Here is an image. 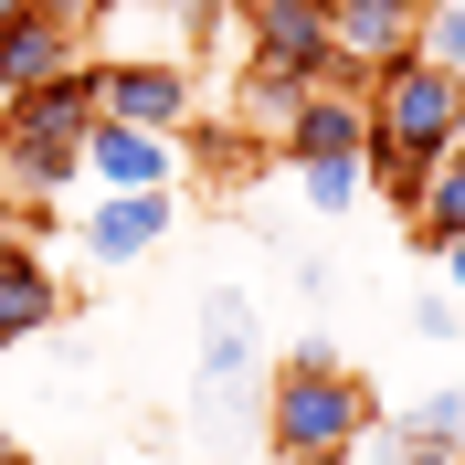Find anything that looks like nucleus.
I'll return each mask as SVG.
<instances>
[{
	"instance_id": "18",
	"label": "nucleus",
	"mask_w": 465,
	"mask_h": 465,
	"mask_svg": "<svg viewBox=\"0 0 465 465\" xmlns=\"http://www.w3.org/2000/svg\"><path fill=\"white\" fill-rule=\"evenodd\" d=\"M22 243H32V212H22V202H0V254H22Z\"/></svg>"
},
{
	"instance_id": "17",
	"label": "nucleus",
	"mask_w": 465,
	"mask_h": 465,
	"mask_svg": "<svg viewBox=\"0 0 465 465\" xmlns=\"http://www.w3.org/2000/svg\"><path fill=\"white\" fill-rule=\"evenodd\" d=\"M455 328H465V296H444V286H434V296H412V339H434V349H444Z\"/></svg>"
},
{
	"instance_id": "21",
	"label": "nucleus",
	"mask_w": 465,
	"mask_h": 465,
	"mask_svg": "<svg viewBox=\"0 0 465 465\" xmlns=\"http://www.w3.org/2000/svg\"><path fill=\"white\" fill-rule=\"evenodd\" d=\"M0 465H32V455H22V444H11V455H0Z\"/></svg>"
},
{
	"instance_id": "2",
	"label": "nucleus",
	"mask_w": 465,
	"mask_h": 465,
	"mask_svg": "<svg viewBox=\"0 0 465 465\" xmlns=\"http://www.w3.org/2000/svg\"><path fill=\"white\" fill-rule=\"evenodd\" d=\"M381 423L371 381L360 371H275L264 381V444H275V465H349V444Z\"/></svg>"
},
{
	"instance_id": "8",
	"label": "nucleus",
	"mask_w": 465,
	"mask_h": 465,
	"mask_svg": "<svg viewBox=\"0 0 465 465\" xmlns=\"http://www.w3.org/2000/svg\"><path fill=\"white\" fill-rule=\"evenodd\" d=\"M74 43H85V32L64 22V11H32V22H11L0 32V106H11V95H43V85H64V74H74Z\"/></svg>"
},
{
	"instance_id": "15",
	"label": "nucleus",
	"mask_w": 465,
	"mask_h": 465,
	"mask_svg": "<svg viewBox=\"0 0 465 465\" xmlns=\"http://www.w3.org/2000/svg\"><path fill=\"white\" fill-rule=\"evenodd\" d=\"M296 191H307V212H349L371 180H360V159H296Z\"/></svg>"
},
{
	"instance_id": "16",
	"label": "nucleus",
	"mask_w": 465,
	"mask_h": 465,
	"mask_svg": "<svg viewBox=\"0 0 465 465\" xmlns=\"http://www.w3.org/2000/svg\"><path fill=\"white\" fill-rule=\"evenodd\" d=\"M423 64H444V74H465V0H434L423 11V43H412Z\"/></svg>"
},
{
	"instance_id": "13",
	"label": "nucleus",
	"mask_w": 465,
	"mask_h": 465,
	"mask_svg": "<svg viewBox=\"0 0 465 465\" xmlns=\"http://www.w3.org/2000/svg\"><path fill=\"white\" fill-rule=\"evenodd\" d=\"M391 423H412L423 444H444V455H465V381H434V391H412Z\"/></svg>"
},
{
	"instance_id": "10",
	"label": "nucleus",
	"mask_w": 465,
	"mask_h": 465,
	"mask_svg": "<svg viewBox=\"0 0 465 465\" xmlns=\"http://www.w3.org/2000/svg\"><path fill=\"white\" fill-rule=\"evenodd\" d=\"M360 138H371V95L360 85H307L296 127H286V170L296 159H360Z\"/></svg>"
},
{
	"instance_id": "4",
	"label": "nucleus",
	"mask_w": 465,
	"mask_h": 465,
	"mask_svg": "<svg viewBox=\"0 0 465 465\" xmlns=\"http://www.w3.org/2000/svg\"><path fill=\"white\" fill-rule=\"evenodd\" d=\"M243 32H254V74H286V85H349L339 43H328V0H243Z\"/></svg>"
},
{
	"instance_id": "6",
	"label": "nucleus",
	"mask_w": 465,
	"mask_h": 465,
	"mask_svg": "<svg viewBox=\"0 0 465 465\" xmlns=\"http://www.w3.org/2000/svg\"><path fill=\"white\" fill-rule=\"evenodd\" d=\"M328 43H339L349 85H371L381 64H402L423 43V0H328Z\"/></svg>"
},
{
	"instance_id": "7",
	"label": "nucleus",
	"mask_w": 465,
	"mask_h": 465,
	"mask_svg": "<svg viewBox=\"0 0 465 465\" xmlns=\"http://www.w3.org/2000/svg\"><path fill=\"white\" fill-rule=\"evenodd\" d=\"M170 223H180L170 191H106L95 212H74V243H85L95 264H138V254L170 243Z\"/></svg>"
},
{
	"instance_id": "5",
	"label": "nucleus",
	"mask_w": 465,
	"mask_h": 465,
	"mask_svg": "<svg viewBox=\"0 0 465 465\" xmlns=\"http://www.w3.org/2000/svg\"><path fill=\"white\" fill-rule=\"evenodd\" d=\"M85 74H95V116H106V127H159V138L191 127V74H180L170 54H106V64H85Z\"/></svg>"
},
{
	"instance_id": "20",
	"label": "nucleus",
	"mask_w": 465,
	"mask_h": 465,
	"mask_svg": "<svg viewBox=\"0 0 465 465\" xmlns=\"http://www.w3.org/2000/svg\"><path fill=\"white\" fill-rule=\"evenodd\" d=\"M32 11H43V0H0V32H11V22H32Z\"/></svg>"
},
{
	"instance_id": "19",
	"label": "nucleus",
	"mask_w": 465,
	"mask_h": 465,
	"mask_svg": "<svg viewBox=\"0 0 465 465\" xmlns=\"http://www.w3.org/2000/svg\"><path fill=\"white\" fill-rule=\"evenodd\" d=\"M444 296H465V243H444Z\"/></svg>"
},
{
	"instance_id": "3",
	"label": "nucleus",
	"mask_w": 465,
	"mask_h": 465,
	"mask_svg": "<svg viewBox=\"0 0 465 465\" xmlns=\"http://www.w3.org/2000/svg\"><path fill=\"white\" fill-rule=\"evenodd\" d=\"M254 381H264V318L232 275H212L202 286V423H232Z\"/></svg>"
},
{
	"instance_id": "1",
	"label": "nucleus",
	"mask_w": 465,
	"mask_h": 465,
	"mask_svg": "<svg viewBox=\"0 0 465 465\" xmlns=\"http://www.w3.org/2000/svg\"><path fill=\"white\" fill-rule=\"evenodd\" d=\"M360 95H371L360 180H371L381 202H402V212H412V202H423V170L465 148V74H444V64L402 54V64H381Z\"/></svg>"
},
{
	"instance_id": "11",
	"label": "nucleus",
	"mask_w": 465,
	"mask_h": 465,
	"mask_svg": "<svg viewBox=\"0 0 465 465\" xmlns=\"http://www.w3.org/2000/svg\"><path fill=\"white\" fill-rule=\"evenodd\" d=\"M64 318V286H54V264L32 254H0V349H22V339H43V328Z\"/></svg>"
},
{
	"instance_id": "12",
	"label": "nucleus",
	"mask_w": 465,
	"mask_h": 465,
	"mask_svg": "<svg viewBox=\"0 0 465 465\" xmlns=\"http://www.w3.org/2000/svg\"><path fill=\"white\" fill-rule=\"evenodd\" d=\"M412 243H423V254H444V243H465V148L423 170V202H412Z\"/></svg>"
},
{
	"instance_id": "9",
	"label": "nucleus",
	"mask_w": 465,
	"mask_h": 465,
	"mask_svg": "<svg viewBox=\"0 0 465 465\" xmlns=\"http://www.w3.org/2000/svg\"><path fill=\"white\" fill-rule=\"evenodd\" d=\"M85 180L95 191H170L180 180V138H159V127H106V116H95Z\"/></svg>"
},
{
	"instance_id": "14",
	"label": "nucleus",
	"mask_w": 465,
	"mask_h": 465,
	"mask_svg": "<svg viewBox=\"0 0 465 465\" xmlns=\"http://www.w3.org/2000/svg\"><path fill=\"white\" fill-rule=\"evenodd\" d=\"M349 465H465V455H444V444H423L412 423H371V434L349 444Z\"/></svg>"
}]
</instances>
